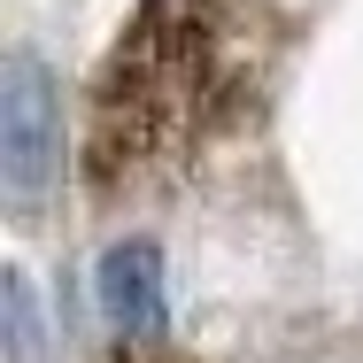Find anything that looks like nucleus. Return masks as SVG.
Returning <instances> with one entry per match:
<instances>
[{
	"label": "nucleus",
	"instance_id": "obj_3",
	"mask_svg": "<svg viewBox=\"0 0 363 363\" xmlns=\"http://www.w3.org/2000/svg\"><path fill=\"white\" fill-rule=\"evenodd\" d=\"M101 317L116 325V340H162L170 309H162V247L155 240H116L93 271Z\"/></svg>",
	"mask_w": 363,
	"mask_h": 363
},
{
	"label": "nucleus",
	"instance_id": "obj_1",
	"mask_svg": "<svg viewBox=\"0 0 363 363\" xmlns=\"http://www.w3.org/2000/svg\"><path fill=\"white\" fill-rule=\"evenodd\" d=\"M271 23L247 0H147L108 47L85 108L93 201L186 178L209 147L247 132L271 85Z\"/></svg>",
	"mask_w": 363,
	"mask_h": 363
},
{
	"label": "nucleus",
	"instance_id": "obj_4",
	"mask_svg": "<svg viewBox=\"0 0 363 363\" xmlns=\"http://www.w3.org/2000/svg\"><path fill=\"white\" fill-rule=\"evenodd\" d=\"M8 356L16 363H39V317H31V286H23V271H8Z\"/></svg>",
	"mask_w": 363,
	"mask_h": 363
},
{
	"label": "nucleus",
	"instance_id": "obj_2",
	"mask_svg": "<svg viewBox=\"0 0 363 363\" xmlns=\"http://www.w3.org/2000/svg\"><path fill=\"white\" fill-rule=\"evenodd\" d=\"M55 170H62V101H55L47 62L16 47L8 70H0V186H8V209H39Z\"/></svg>",
	"mask_w": 363,
	"mask_h": 363
}]
</instances>
